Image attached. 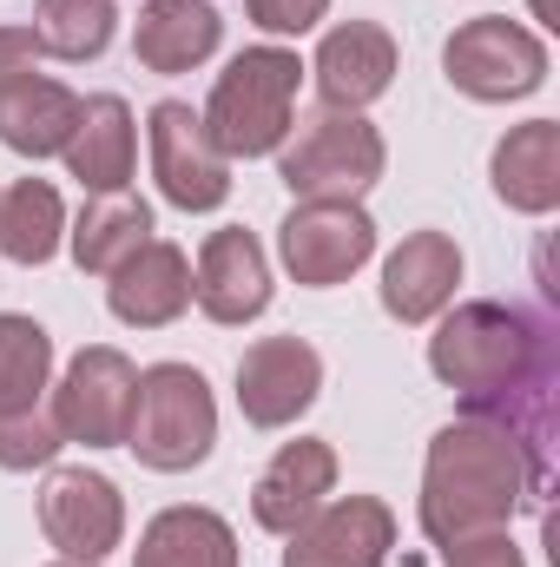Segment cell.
<instances>
[{"mask_svg":"<svg viewBox=\"0 0 560 567\" xmlns=\"http://www.w3.org/2000/svg\"><path fill=\"white\" fill-rule=\"evenodd\" d=\"M297 140L278 145V172L297 198H336V205H356L376 178H383V133L363 120V113H317L303 126H290Z\"/></svg>","mask_w":560,"mask_h":567,"instance_id":"cell-5","label":"cell"},{"mask_svg":"<svg viewBox=\"0 0 560 567\" xmlns=\"http://www.w3.org/2000/svg\"><path fill=\"white\" fill-rule=\"evenodd\" d=\"M145 238H152V205L145 198H133V192H93V205L73 225V258H80V271L113 278Z\"/></svg>","mask_w":560,"mask_h":567,"instance_id":"cell-22","label":"cell"},{"mask_svg":"<svg viewBox=\"0 0 560 567\" xmlns=\"http://www.w3.org/2000/svg\"><path fill=\"white\" fill-rule=\"evenodd\" d=\"M297 86H303V66L297 53L283 47H245L218 86H211V106L198 113L205 133L218 140L225 158H265L290 140V113H297Z\"/></svg>","mask_w":560,"mask_h":567,"instance_id":"cell-3","label":"cell"},{"mask_svg":"<svg viewBox=\"0 0 560 567\" xmlns=\"http://www.w3.org/2000/svg\"><path fill=\"white\" fill-rule=\"evenodd\" d=\"M336 488V449L330 442H283L278 455H271V468L258 475V495H251V515H258V528H271V535H297L317 508H323V495Z\"/></svg>","mask_w":560,"mask_h":567,"instance_id":"cell-15","label":"cell"},{"mask_svg":"<svg viewBox=\"0 0 560 567\" xmlns=\"http://www.w3.org/2000/svg\"><path fill=\"white\" fill-rule=\"evenodd\" d=\"M191 297H198V310L211 323L265 317V303H271V258H265V245L245 225L211 231L205 251H198V271H191Z\"/></svg>","mask_w":560,"mask_h":567,"instance_id":"cell-13","label":"cell"},{"mask_svg":"<svg viewBox=\"0 0 560 567\" xmlns=\"http://www.w3.org/2000/svg\"><path fill=\"white\" fill-rule=\"evenodd\" d=\"M390 548H396V515L376 495H343L290 535L283 567H383Z\"/></svg>","mask_w":560,"mask_h":567,"instance_id":"cell-12","label":"cell"},{"mask_svg":"<svg viewBox=\"0 0 560 567\" xmlns=\"http://www.w3.org/2000/svg\"><path fill=\"white\" fill-rule=\"evenodd\" d=\"M442 66H448L455 93H468L481 106H501V100H528L548 80V47H541L535 27H521L508 13H481V20L448 33Z\"/></svg>","mask_w":560,"mask_h":567,"instance_id":"cell-6","label":"cell"},{"mask_svg":"<svg viewBox=\"0 0 560 567\" xmlns=\"http://www.w3.org/2000/svg\"><path fill=\"white\" fill-rule=\"evenodd\" d=\"M225 20L211 13V0H145L139 27H133V53L152 73H191L218 53Z\"/></svg>","mask_w":560,"mask_h":567,"instance_id":"cell-19","label":"cell"},{"mask_svg":"<svg viewBox=\"0 0 560 567\" xmlns=\"http://www.w3.org/2000/svg\"><path fill=\"white\" fill-rule=\"evenodd\" d=\"M428 370L462 396L468 416L508 429L528 462V502H548L554 482V383L560 330L554 317L521 303H462L428 337Z\"/></svg>","mask_w":560,"mask_h":567,"instance_id":"cell-1","label":"cell"},{"mask_svg":"<svg viewBox=\"0 0 560 567\" xmlns=\"http://www.w3.org/2000/svg\"><path fill=\"white\" fill-rule=\"evenodd\" d=\"M40 528L66 561H100L126 535V502L93 468H53L40 488Z\"/></svg>","mask_w":560,"mask_h":567,"instance_id":"cell-10","label":"cell"},{"mask_svg":"<svg viewBox=\"0 0 560 567\" xmlns=\"http://www.w3.org/2000/svg\"><path fill=\"white\" fill-rule=\"evenodd\" d=\"M448 567H528L521 561V548L508 542V528L501 535H468V542H455V548H442Z\"/></svg>","mask_w":560,"mask_h":567,"instance_id":"cell-29","label":"cell"},{"mask_svg":"<svg viewBox=\"0 0 560 567\" xmlns=\"http://www.w3.org/2000/svg\"><path fill=\"white\" fill-rule=\"evenodd\" d=\"M330 13V0H251V20L265 33H310Z\"/></svg>","mask_w":560,"mask_h":567,"instance_id":"cell-28","label":"cell"},{"mask_svg":"<svg viewBox=\"0 0 560 567\" xmlns=\"http://www.w3.org/2000/svg\"><path fill=\"white\" fill-rule=\"evenodd\" d=\"M33 53H40L33 47V27H0V100L33 73Z\"/></svg>","mask_w":560,"mask_h":567,"instance_id":"cell-30","label":"cell"},{"mask_svg":"<svg viewBox=\"0 0 560 567\" xmlns=\"http://www.w3.org/2000/svg\"><path fill=\"white\" fill-rule=\"evenodd\" d=\"M376 251V225L363 205H336V198H303L278 231V258L290 265V278L310 290H330L350 271H363Z\"/></svg>","mask_w":560,"mask_h":567,"instance_id":"cell-8","label":"cell"},{"mask_svg":"<svg viewBox=\"0 0 560 567\" xmlns=\"http://www.w3.org/2000/svg\"><path fill=\"white\" fill-rule=\"evenodd\" d=\"M528 502V462L515 435L481 416H462L428 442L422 468V535L455 548L468 535H501L508 515Z\"/></svg>","mask_w":560,"mask_h":567,"instance_id":"cell-2","label":"cell"},{"mask_svg":"<svg viewBox=\"0 0 560 567\" xmlns=\"http://www.w3.org/2000/svg\"><path fill=\"white\" fill-rule=\"evenodd\" d=\"M66 172L86 185V192H126L133 185V158H139V126H133V106L120 93H100V100H80V126L66 140Z\"/></svg>","mask_w":560,"mask_h":567,"instance_id":"cell-18","label":"cell"},{"mask_svg":"<svg viewBox=\"0 0 560 567\" xmlns=\"http://www.w3.org/2000/svg\"><path fill=\"white\" fill-rule=\"evenodd\" d=\"M113 0H40L33 13V47L53 60H100L113 47Z\"/></svg>","mask_w":560,"mask_h":567,"instance_id":"cell-26","label":"cell"},{"mask_svg":"<svg viewBox=\"0 0 560 567\" xmlns=\"http://www.w3.org/2000/svg\"><path fill=\"white\" fill-rule=\"evenodd\" d=\"M310 73H317V93H323L330 113H363L396 80V40L376 20H343V27L323 33Z\"/></svg>","mask_w":560,"mask_h":567,"instance_id":"cell-14","label":"cell"},{"mask_svg":"<svg viewBox=\"0 0 560 567\" xmlns=\"http://www.w3.org/2000/svg\"><path fill=\"white\" fill-rule=\"evenodd\" d=\"M53 567H100V561H66V555H60V561H53Z\"/></svg>","mask_w":560,"mask_h":567,"instance_id":"cell-31","label":"cell"},{"mask_svg":"<svg viewBox=\"0 0 560 567\" xmlns=\"http://www.w3.org/2000/svg\"><path fill=\"white\" fill-rule=\"evenodd\" d=\"M60 231H66V212L46 178H20L13 192H0V251L13 265H46L60 251Z\"/></svg>","mask_w":560,"mask_h":567,"instance_id":"cell-24","label":"cell"},{"mask_svg":"<svg viewBox=\"0 0 560 567\" xmlns=\"http://www.w3.org/2000/svg\"><path fill=\"white\" fill-rule=\"evenodd\" d=\"M73 126H80V93L60 86V80L27 73V80L0 100V140L13 145L20 158H53V152H66Z\"/></svg>","mask_w":560,"mask_h":567,"instance_id":"cell-21","label":"cell"},{"mask_svg":"<svg viewBox=\"0 0 560 567\" xmlns=\"http://www.w3.org/2000/svg\"><path fill=\"white\" fill-rule=\"evenodd\" d=\"M455 284H462V251H455V238H448V231H416V238H403V245L390 251V265H383V310H390L396 323H428L435 310H448Z\"/></svg>","mask_w":560,"mask_h":567,"instance_id":"cell-17","label":"cell"},{"mask_svg":"<svg viewBox=\"0 0 560 567\" xmlns=\"http://www.w3.org/2000/svg\"><path fill=\"white\" fill-rule=\"evenodd\" d=\"M60 423L53 410H27V416H0V468H40L60 455Z\"/></svg>","mask_w":560,"mask_h":567,"instance_id":"cell-27","label":"cell"},{"mask_svg":"<svg viewBox=\"0 0 560 567\" xmlns=\"http://www.w3.org/2000/svg\"><path fill=\"white\" fill-rule=\"evenodd\" d=\"M133 390H139V370L113 350V343H93L66 363V383L53 390V423L66 442H86V449H120L126 442V416H133Z\"/></svg>","mask_w":560,"mask_h":567,"instance_id":"cell-9","label":"cell"},{"mask_svg":"<svg viewBox=\"0 0 560 567\" xmlns=\"http://www.w3.org/2000/svg\"><path fill=\"white\" fill-rule=\"evenodd\" d=\"M133 567H238V535L211 508H165L139 535Z\"/></svg>","mask_w":560,"mask_h":567,"instance_id":"cell-23","label":"cell"},{"mask_svg":"<svg viewBox=\"0 0 560 567\" xmlns=\"http://www.w3.org/2000/svg\"><path fill=\"white\" fill-rule=\"evenodd\" d=\"M495 198L541 218L560 205V126L554 120H528L495 145Z\"/></svg>","mask_w":560,"mask_h":567,"instance_id":"cell-20","label":"cell"},{"mask_svg":"<svg viewBox=\"0 0 560 567\" xmlns=\"http://www.w3.org/2000/svg\"><path fill=\"white\" fill-rule=\"evenodd\" d=\"M145 133H152V178L178 212H218L231 198V158L185 100H158Z\"/></svg>","mask_w":560,"mask_h":567,"instance_id":"cell-7","label":"cell"},{"mask_svg":"<svg viewBox=\"0 0 560 567\" xmlns=\"http://www.w3.org/2000/svg\"><path fill=\"white\" fill-rule=\"evenodd\" d=\"M46 370H53V337H46L33 317L7 310V317H0V416L40 410Z\"/></svg>","mask_w":560,"mask_h":567,"instance_id":"cell-25","label":"cell"},{"mask_svg":"<svg viewBox=\"0 0 560 567\" xmlns=\"http://www.w3.org/2000/svg\"><path fill=\"white\" fill-rule=\"evenodd\" d=\"M323 390V357L303 337H265L238 357V410L258 429L297 423Z\"/></svg>","mask_w":560,"mask_h":567,"instance_id":"cell-11","label":"cell"},{"mask_svg":"<svg viewBox=\"0 0 560 567\" xmlns=\"http://www.w3.org/2000/svg\"><path fill=\"white\" fill-rule=\"evenodd\" d=\"M106 303H113L120 323H139V330H158V323L185 317V303H191V258L178 245H165V238H145L139 251L113 271Z\"/></svg>","mask_w":560,"mask_h":567,"instance_id":"cell-16","label":"cell"},{"mask_svg":"<svg viewBox=\"0 0 560 567\" xmlns=\"http://www.w3.org/2000/svg\"><path fill=\"white\" fill-rule=\"evenodd\" d=\"M218 442V403L191 363H152L139 370L133 416H126V449L158 475H185L211 455Z\"/></svg>","mask_w":560,"mask_h":567,"instance_id":"cell-4","label":"cell"}]
</instances>
